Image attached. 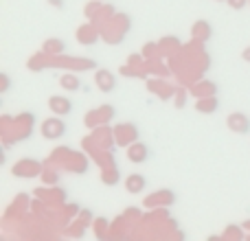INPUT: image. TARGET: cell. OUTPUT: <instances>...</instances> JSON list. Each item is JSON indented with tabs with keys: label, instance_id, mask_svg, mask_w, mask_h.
<instances>
[{
	"label": "cell",
	"instance_id": "1",
	"mask_svg": "<svg viewBox=\"0 0 250 241\" xmlns=\"http://www.w3.org/2000/svg\"><path fill=\"white\" fill-rule=\"evenodd\" d=\"M42 134H44V138H48V141H55V138H62L66 134V125L62 123L60 119H51L42 125Z\"/></svg>",
	"mask_w": 250,
	"mask_h": 241
},
{
	"label": "cell",
	"instance_id": "2",
	"mask_svg": "<svg viewBox=\"0 0 250 241\" xmlns=\"http://www.w3.org/2000/svg\"><path fill=\"white\" fill-rule=\"evenodd\" d=\"M48 108H51L53 114H57V117H66V114H70V110H73V103H70V99H66V97H51V99H48Z\"/></svg>",
	"mask_w": 250,
	"mask_h": 241
},
{
	"label": "cell",
	"instance_id": "3",
	"mask_svg": "<svg viewBox=\"0 0 250 241\" xmlns=\"http://www.w3.org/2000/svg\"><path fill=\"white\" fill-rule=\"evenodd\" d=\"M226 123H229V127L233 129L235 134H246V132H248V127H250V120L244 117V114H239V112L230 114Z\"/></svg>",
	"mask_w": 250,
	"mask_h": 241
},
{
	"label": "cell",
	"instance_id": "4",
	"mask_svg": "<svg viewBox=\"0 0 250 241\" xmlns=\"http://www.w3.org/2000/svg\"><path fill=\"white\" fill-rule=\"evenodd\" d=\"M97 83H99V88L104 92H110L117 88V79H114V75L110 73V70H99V75H97Z\"/></svg>",
	"mask_w": 250,
	"mask_h": 241
},
{
	"label": "cell",
	"instance_id": "5",
	"mask_svg": "<svg viewBox=\"0 0 250 241\" xmlns=\"http://www.w3.org/2000/svg\"><path fill=\"white\" fill-rule=\"evenodd\" d=\"M145 176H138V173H134V176H129L127 180H125V189L129 191V193H141L143 189H145Z\"/></svg>",
	"mask_w": 250,
	"mask_h": 241
},
{
	"label": "cell",
	"instance_id": "6",
	"mask_svg": "<svg viewBox=\"0 0 250 241\" xmlns=\"http://www.w3.org/2000/svg\"><path fill=\"white\" fill-rule=\"evenodd\" d=\"M229 2H230V4H233V7H235V9H242V7H244V4H246V0H229Z\"/></svg>",
	"mask_w": 250,
	"mask_h": 241
},
{
	"label": "cell",
	"instance_id": "7",
	"mask_svg": "<svg viewBox=\"0 0 250 241\" xmlns=\"http://www.w3.org/2000/svg\"><path fill=\"white\" fill-rule=\"evenodd\" d=\"M220 2H222V0H220Z\"/></svg>",
	"mask_w": 250,
	"mask_h": 241
}]
</instances>
